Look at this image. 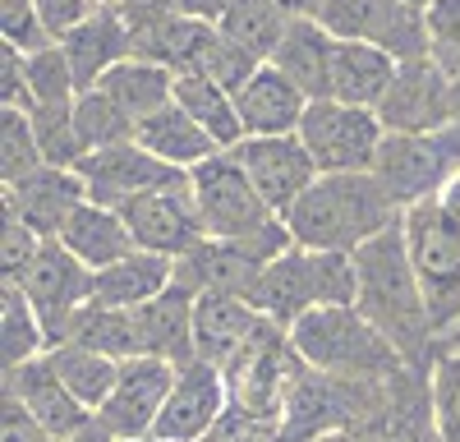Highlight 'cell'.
<instances>
[{
	"label": "cell",
	"instance_id": "cell-25",
	"mask_svg": "<svg viewBox=\"0 0 460 442\" xmlns=\"http://www.w3.org/2000/svg\"><path fill=\"white\" fill-rule=\"evenodd\" d=\"M60 244H65L74 258H84L93 272L120 263V258H129V253L138 249V240H134V231H129V221L120 217V208L93 203V199L69 217V226L60 231Z\"/></svg>",
	"mask_w": 460,
	"mask_h": 442
},
{
	"label": "cell",
	"instance_id": "cell-9",
	"mask_svg": "<svg viewBox=\"0 0 460 442\" xmlns=\"http://www.w3.org/2000/svg\"><path fill=\"white\" fill-rule=\"evenodd\" d=\"M318 23L341 42H373L396 60L429 56L424 10L405 5V0H323Z\"/></svg>",
	"mask_w": 460,
	"mask_h": 442
},
{
	"label": "cell",
	"instance_id": "cell-27",
	"mask_svg": "<svg viewBox=\"0 0 460 442\" xmlns=\"http://www.w3.org/2000/svg\"><path fill=\"white\" fill-rule=\"evenodd\" d=\"M171 281H175V258L152 253V249H134L129 258H120V263L97 272L93 300L111 305V309H138L147 300H157Z\"/></svg>",
	"mask_w": 460,
	"mask_h": 442
},
{
	"label": "cell",
	"instance_id": "cell-4",
	"mask_svg": "<svg viewBox=\"0 0 460 442\" xmlns=\"http://www.w3.org/2000/svg\"><path fill=\"white\" fill-rule=\"evenodd\" d=\"M189 184H194V203L208 221V235L249 240L272 258L295 244L286 217L267 208V199L253 190V180L244 175L240 157L230 153V147L212 153L208 162H199L194 171H189Z\"/></svg>",
	"mask_w": 460,
	"mask_h": 442
},
{
	"label": "cell",
	"instance_id": "cell-16",
	"mask_svg": "<svg viewBox=\"0 0 460 442\" xmlns=\"http://www.w3.org/2000/svg\"><path fill=\"white\" fill-rule=\"evenodd\" d=\"M230 411V378L212 359H184L175 368V383L171 396L162 405V420H157V438L166 442H199L221 415Z\"/></svg>",
	"mask_w": 460,
	"mask_h": 442
},
{
	"label": "cell",
	"instance_id": "cell-17",
	"mask_svg": "<svg viewBox=\"0 0 460 442\" xmlns=\"http://www.w3.org/2000/svg\"><path fill=\"white\" fill-rule=\"evenodd\" d=\"M88 203V184L74 166H37L32 175L5 184V212L23 217L42 240H60L69 217Z\"/></svg>",
	"mask_w": 460,
	"mask_h": 442
},
{
	"label": "cell",
	"instance_id": "cell-33",
	"mask_svg": "<svg viewBox=\"0 0 460 442\" xmlns=\"http://www.w3.org/2000/svg\"><path fill=\"white\" fill-rule=\"evenodd\" d=\"M217 28L230 42H240L249 56L272 60V51L281 47V37L290 28V14L281 10V0H230Z\"/></svg>",
	"mask_w": 460,
	"mask_h": 442
},
{
	"label": "cell",
	"instance_id": "cell-8",
	"mask_svg": "<svg viewBox=\"0 0 460 442\" xmlns=\"http://www.w3.org/2000/svg\"><path fill=\"white\" fill-rule=\"evenodd\" d=\"M377 120L387 134H433L460 120V84L433 60H401L387 97L377 102Z\"/></svg>",
	"mask_w": 460,
	"mask_h": 442
},
{
	"label": "cell",
	"instance_id": "cell-10",
	"mask_svg": "<svg viewBox=\"0 0 460 442\" xmlns=\"http://www.w3.org/2000/svg\"><path fill=\"white\" fill-rule=\"evenodd\" d=\"M14 281L23 286V295L32 300L37 318H42V327H47V341L56 346V341H65L69 318L93 300L97 272L84 263V258H74L60 240H47L42 253H37ZM51 346H47V350H51Z\"/></svg>",
	"mask_w": 460,
	"mask_h": 442
},
{
	"label": "cell",
	"instance_id": "cell-23",
	"mask_svg": "<svg viewBox=\"0 0 460 442\" xmlns=\"http://www.w3.org/2000/svg\"><path fill=\"white\" fill-rule=\"evenodd\" d=\"M194 305H199V295L180 281H171L157 300L138 305L134 323H138L143 355H162L171 364L194 359Z\"/></svg>",
	"mask_w": 460,
	"mask_h": 442
},
{
	"label": "cell",
	"instance_id": "cell-29",
	"mask_svg": "<svg viewBox=\"0 0 460 442\" xmlns=\"http://www.w3.org/2000/svg\"><path fill=\"white\" fill-rule=\"evenodd\" d=\"M97 88H106L115 97V106H120L125 116L138 125V120L152 116V110H162V106L175 102V74L166 65H157V60L129 56V60L115 65Z\"/></svg>",
	"mask_w": 460,
	"mask_h": 442
},
{
	"label": "cell",
	"instance_id": "cell-35",
	"mask_svg": "<svg viewBox=\"0 0 460 442\" xmlns=\"http://www.w3.org/2000/svg\"><path fill=\"white\" fill-rule=\"evenodd\" d=\"M74 129H79L84 153H97V147H115V143H129L134 138V120L125 116L115 97L106 88H88L74 97Z\"/></svg>",
	"mask_w": 460,
	"mask_h": 442
},
{
	"label": "cell",
	"instance_id": "cell-13",
	"mask_svg": "<svg viewBox=\"0 0 460 442\" xmlns=\"http://www.w3.org/2000/svg\"><path fill=\"white\" fill-rule=\"evenodd\" d=\"M230 153L240 157L244 175L253 180V190L267 199L272 212H290L304 194H309V184L323 175L314 153L304 147L299 134H262V138H244L235 143Z\"/></svg>",
	"mask_w": 460,
	"mask_h": 442
},
{
	"label": "cell",
	"instance_id": "cell-19",
	"mask_svg": "<svg viewBox=\"0 0 460 442\" xmlns=\"http://www.w3.org/2000/svg\"><path fill=\"white\" fill-rule=\"evenodd\" d=\"M60 47L69 56V69H74V84H79V93L97 88L106 74L134 56V32H129V19L120 14V5L115 0H106V5H97L74 32L60 37Z\"/></svg>",
	"mask_w": 460,
	"mask_h": 442
},
{
	"label": "cell",
	"instance_id": "cell-11",
	"mask_svg": "<svg viewBox=\"0 0 460 442\" xmlns=\"http://www.w3.org/2000/svg\"><path fill=\"white\" fill-rule=\"evenodd\" d=\"M272 332H277V323H267L244 295L208 290L194 305V355L212 359L221 374H235Z\"/></svg>",
	"mask_w": 460,
	"mask_h": 442
},
{
	"label": "cell",
	"instance_id": "cell-31",
	"mask_svg": "<svg viewBox=\"0 0 460 442\" xmlns=\"http://www.w3.org/2000/svg\"><path fill=\"white\" fill-rule=\"evenodd\" d=\"M65 341H79V346H88V350H102V355L120 359V364L134 359V355H143L134 309H111V305H97V300H88L79 314L69 318ZM56 346H60V341H56Z\"/></svg>",
	"mask_w": 460,
	"mask_h": 442
},
{
	"label": "cell",
	"instance_id": "cell-45",
	"mask_svg": "<svg viewBox=\"0 0 460 442\" xmlns=\"http://www.w3.org/2000/svg\"><path fill=\"white\" fill-rule=\"evenodd\" d=\"M0 442H60V438L37 420L23 401L5 396L0 401Z\"/></svg>",
	"mask_w": 460,
	"mask_h": 442
},
{
	"label": "cell",
	"instance_id": "cell-7",
	"mask_svg": "<svg viewBox=\"0 0 460 442\" xmlns=\"http://www.w3.org/2000/svg\"><path fill=\"white\" fill-rule=\"evenodd\" d=\"M299 138L314 153L323 175H345V171H373L377 147L387 138V125L377 120L373 106H350L336 97L309 102L299 120Z\"/></svg>",
	"mask_w": 460,
	"mask_h": 442
},
{
	"label": "cell",
	"instance_id": "cell-20",
	"mask_svg": "<svg viewBox=\"0 0 460 442\" xmlns=\"http://www.w3.org/2000/svg\"><path fill=\"white\" fill-rule=\"evenodd\" d=\"M244 300L277 327H295L309 309H318V290H314V258L309 249L290 244L286 253H277L272 263L258 272V281L249 286Z\"/></svg>",
	"mask_w": 460,
	"mask_h": 442
},
{
	"label": "cell",
	"instance_id": "cell-15",
	"mask_svg": "<svg viewBox=\"0 0 460 442\" xmlns=\"http://www.w3.org/2000/svg\"><path fill=\"white\" fill-rule=\"evenodd\" d=\"M175 368L180 364H171L162 355H134V359H125L111 396L97 405V420L115 438H143V433H152L157 420H162L166 396H171Z\"/></svg>",
	"mask_w": 460,
	"mask_h": 442
},
{
	"label": "cell",
	"instance_id": "cell-40",
	"mask_svg": "<svg viewBox=\"0 0 460 442\" xmlns=\"http://www.w3.org/2000/svg\"><path fill=\"white\" fill-rule=\"evenodd\" d=\"M258 56H249L240 42H230V37L221 32V28H212V37H208V47H203V60H199V69L194 74H208V79H217L221 88H230V93H240L253 74H258Z\"/></svg>",
	"mask_w": 460,
	"mask_h": 442
},
{
	"label": "cell",
	"instance_id": "cell-6",
	"mask_svg": "<svg viewBox=\"0 0 460 442\" xmlns=\"http://www.w3.org/2000/svg\"><path fill=\"white\" fill-rule=\"evenodd\" d=\"M456 171H460V120L433 134H387L373 162V175L387 184V194L401 208L447 194Z\"/></svg>",
	"mask_w": 460,
	"mask_h": 442
},
{
	"label": "cell",
	"instance_id": "cell-41",
	"mask_svg": "<svg viewBox=\"0 0 460 442\" xmlns=\"http://www.w3.org/2000/svg\"><path fill=\"white\" fill-rule=\"evenodd\" d=\"M314 258V290L318 305H355L359 300V263L341 249H309Z\"/></svg>",
	"mask_w": 460,
	"mask_h": 442
},
{
	"label": "cell",
	"instance_id": "cell-12",
	"mask_svg": "<svg viewBox=\"0 0 460 442\" xmlns=\"http://www.w3.org/2000/svg\"><path fill=\"white\" fill-rule=\"evenodd\" d=\"M120 208V217L129 221V231L138 240V249H152V253H166V258H180L189 253L199 240H208V221L194 203V184H166V190H147V194H134Z\"/></svg>",
	"mask_w": 460,
	"mask_h": 442
},
{
	"label": "cell",
	"instance_id": "cell-14",
	"mask_svg": "<svg viewBox=\"0 0 460 442\" xmlns=\"http://www.w3.org/2000/svg\"><path fill=\"white\" fill-rule=\"evenodd\" d=\"M88 184V199L93 203H125L134 194L147 190H166V184H189V171L162 162L152 147H143L138 138L129 143H115V147H97V153H84L79 166H74Z\"/></svg>",
	"mask_w": 460,
	"mask_h": 442
},
{
	"label": "cell",
	"instance_id": "cell-46",
	"mask_svg": "<svg viewBox=\"0 0 460 442\" xmlns=\"http://www.w3.org/2000/svg\"><path fill=\"white\" fill-rule=\"evenodd\" d=\"M0 106H32L28 93V51L0 42Z\"/></svg>",
	"mask_w": 460,
	"mask_h": 442
},
{
	"label": "cell",
	"instance_id": "cell-18",
	"mask_svg": "<svg viewBox=\"0 0 460 442\" xmlns=\"http://www.w3.org/2000/svg\"><path fill=\"white\" fill-rule=\"evenodd\" d=\"M272 263V253H262L249 240H226V235H208L189 253L175 258V281L189 286L194 295L221 290V295H249V286L258 281V272Z\"/></svg>",
	"mask_w": 460,
	"mask_h": 442
},
{
	"label": "cell",
	"instance_id": "cell-21",
	"mask_svg": "<svg viewBox=\"0 0 460 442\" xmlns=\"http://www.w3.org/2000/svg\"><path fill=\"white\" fill-rule=\"evenodd\" d=\"M5 396L23 401L28 411L42 420L60 442H65L69 433H79V429L93 420V411L65 387V378L56 374V364H51L47 355H37V359L10 368V374H5Z\"/></svg>",
	"mask_w": 460,
	"mask_h": 442
},
{
	"label": "cell",
	"instance_id": "cell-50",
	"mask_svg": "<svg viewBox=\"0 0 460 442\" xmlns=\"http://www.w3.org/2000/svg\"><path fill=\"white\" fill-rule=\"evenodd\" d=\"M65 442H120V438H115V433H111V429H106V424H102V420L93 415V420H88V424H84L79 433H69Z\"/></svg>",
	"mask_w": 460,
	"mask_h": 442
},
{
	"label": "cell",
	"instance_id": "cell-34",
	"mask_svg": "<svg viewBox=\"0 0 460 442\" xmlns=\"http://www.w3.org/2000/svg\"><path fill=\"white\" fill-rule=\"evenodd\" d=\"M47 359L56 364V374L65 378V387L79 396L93 415H97V405L111 396L115 378H120V359H111V355H102V350H88V346H79V341L51 346Z\"/></svg>",
	"mask_w": 460,
	"mask_h": 442
},
{
	"label": "cell",
	"instance_id": "cell-47",
	"mask_svg": "<svg viewBox=\"0 0 460 442\" xmlns=\"http://www.w3.org/2000/svg\"><path fill=\"white\" fill-rule=\"evenodd\" d=\"M97 5H106V0H37V19H42L51 42H60V37L79 28Z\"/></svg>",
	"mask_w": 460,
	"mask_h": 442
},
{
	"label": "cell",
	"instance_id": "cell-24",
	"mask_svg": "<svg viewBox=\"0 0 460 442\" xmlns=\"http://www.w3.org/2000/svg\"><path fill=\"white\" fill-rule=\"evenodd\" d=\"M332 51H336V37L318 19H290L281 47L272 51L267 65H277L304 97L318 102V97H332Z\"/></svg>",
	"mask_w": 460,
	"mask_h": 442
},
{
	"label": "cell",
	"instance_id": "cell-26",
	"mask_svg": "<svg viewBox=\"0 0 460 442\" xmlns=\"http://www.w3.org/2000/svg\"><path fill=\"white\" fill-rule=\"evenodd\" d=\"M396 69H401V60L392 51H382L373 42H341V37H336V51H332V97L377 110V102L387 97V88L396 79Z\"/></svg>",
	"mask_w": 460,
	"mask_h": 442
},
{
	"label": "cell",
	"instance_id": "cell-2",
	"mask_svg": "<svg viewBox=\"0 0 460 442\" xmlns=\"http://www.w3.org/2000/svg\"><path fill=\"white\" fill-rule=\"evenodd\" d=\"M401 217L405 208L387 194V184L373 171H345V175H318L309 194L286 212V226L299 249L355 253L373 235L396 226Z\"/></svg>",
	"mask_w": 460,
	"mask_h": 442
},
{
	"label": "cell",
	"instance_id": "cell-38",
	"mask_svg": "<svg viewBox=\"0 0 460 442\" xmlns=\"http://www.w3.org/2000/svg\"><path fill=\"white\" fill-rule=\"evenodd\" d=\"M28 93H32V106H60L79 97V84H74V69L60 42L28 51Z\"/></svg>",
	"mask_w": 460,
	"mask_h": 442
},
{
	"label": "cell",
	"instance_id": "cell-42",
	"mask_svg": "<svg viewBox=\"0 0 460 442\" xmlns=\"http://www.w3.org/2000/svg\"><path fill=\"white\" fill-rule=\"evenodd\" d=\"M429 23V56L460 84V0H433L424 10Z\"/></svg>",
	"mask_w": 460,
	"mask_h": 442
},
{
	"label": "cell",
	"instance_id": "cell-22",
	"mask_svg": "<svg viewBox=\"0 0 460 442\" xmlns=\"http://www.w3.org/2000/svg\"><path fill=\"white\" fill-rule=\"evenodd\" d=\"M240 120H244V138H262V134H299V120L309 110L304 97L277 65H258V74L235 93Z\"/></svg>",
	"mask_w": 460,
	"mask_h": 442
},
{
	"label": "cell",
	"instance_id": "cell-28",
	"mask_svg": "<svg viewBox=\"0 0 460 442\" xmlns=\"http://www.w3.org/2000/svg\"><path fill=\"white\" fill-rule=\"evenodd\" d=\"M134 138H138L143 147H152L162 162L180 166V171H194L199 162H208L212 153H221L217 138H212L194 116H189L180 102H171V106H162V110H152L147 120H138Z\"/></svg>",
	"mask_w": 460,
	"mask_h": 442
},
{
	"label": "cell",
	"instance_id": "cell-49",
	"mask_svg": "<svg viewBox=\"0 0 460 442\" xmlns=\"http://www.w3.org/2000/svg\"><path fill=\"white\" fill-rule=\"evenodd\" d=\"M226 5H230V0H180V14L203 19V23H221Z\"/></svg>",
	"mask_w": 460,
	"mask_h": 442
},
{
	"label": "cell",
	"instance_id": "cell-52",
	"mask_svg": "<svg viewBox=\"0 0 460 442\" xmlns=\"http://www.w3.org/2000/svg\"><path fill=\"white\" fill-rule=\"evenodd\" d=\"M120 442H166V438H157V433H143V438H120Z\"/></svg>",
	"mask_w": 460,
	"mask_h": 442
},
{
	"label": "cell",
	"instance_id": "cell-37",
	"mask_svg": "<svg viewBox=\"0 0 460 442\" xmlns=\"http://www.w3.org/2000/svg\"><path fill=\"white\" fill-rule=\"evenodd\" d=\"M28 116H32V134H37V147H42L47 166H79L84 143H79V129H74V102L28 106Z\"/></svg>",
	"mask_w": 460,
	"mask_h": 442
},
{
	"label": "cell",
	"instance_id": "cell-44",
	"mask_svg": "<svg viewBox=\"0 0 460 442\" xmlns=\"http://www.w3.org/2000/svg\"><path fill=\"white\" fill-rule=\"evenodd\" d=\"M199 442H281V424L277 420H262L253 411H240V405H230V411Z\"/></svg>",
	"mask_w": 460,
	"mask_h": 442
},
{
	"label": "cell",
	"instance_id": "cell-43",
	"mask_svg": "<svg viewBox=\"0 0 460 442\" xmlns=\"http://www.w3.org/2000/svg\"><path fill=\"white\" fill-rule=\"evenodd\" d=\"M42 235H37L23 217L5 212V226H0V281H14L37 253H42Z\"/></svg>",
	"mask_w": 460,
	"mask_h": 442
},
{
	"label": "cell",
	"instance_id": "cell-1",
	"mask_svg": "<svg viewBox=\"0 0 460 442\" xmlns=\"http://www.w3.org/2000/svg\"><path fill=\"white\" fill-rule=\"evenodd\" d=\"M355 263H359L355 309L414 368H433L429 359H438V327H433V314H429V300H424V286H419V272L410 263L401 221L387 226L382 235H373L364 249H355Z\"/></svg>",
	"mask_w": 460,
	"mask_h": 442
},
{
	"label": "cell",
	"instance_id": "cell-3",
	"mask_svg": "<svg viewBox=\"0 0 460 442\" xmlns=\"http://www.w3.org/2000/svg\"><path fill=\"white\" fill-rule=\"evenodd\" d=\"M290 346L299 359L323 374L345 378H396L414 368L355 305H318L290 327Z\"/></svg>",
	"mask_w": 460,
	"mask_h": 442
},
{
	"label": "cell",
	"instance_id": "cell-53",
	"mask_svg": "<svg viewBox=\"0 0 460 442\" xmlns=\"http://www.w3.org/2000/svg\"><path fill=\"white\" fill-rule=\"evenodd\" d=\"M405 5H414V10H429V5H433V0H405Z\"/></svg>",
	"mask_w": 460,
	"mask_h": 442
},
{
	"label": "cell",
	"instance_id": "cell-39",
	"mask_svg": "<svg viewBox=\"0 0 460 442\" xmlns=\"http://www.w3.org/2000/svg\"><path fill=\"white\" fill-rule=\"evenodd\" d=\"M429 405L442 442H460V350H442L429 368Z\"/></svg>",
	"mask_w": 460,
	"mask_h": 442
},
{
	"label": "cell",
	"instance_id": "cell-32",
	"mask_svg": "<svg viewBox=\"0 0 460 442\" xmlns=\"http://www.w3.org/2000/svg\"><path fill=\"white\" fill-rule=\"evenodd\" d=\"M47 327L37 318L32 300L23 295L19 281H0V364H5V374L37 355H47Z\"/></svg>",
	"mask_w": 460,
	"mask_h": 442
},
{
	"label": "cell",
	"instance_id": "cell-5",
	"mask_svg": "<svg viewBox=\"0 0 460 442\" xmlns=\"http://www.w3.org/2000/svg\"><path fill=\"white\" fill-rule=\"evenodd\" d=\"M410 263L424 286V300L438 327V341L456 327L460 318V212L438 194V199H419L401 217Z\"/></svg>",
	"mask_w": 460,
	"mask_h": 442
},
{
	"label": "cell",
	"instance_id": "cell-51",
	"mask_svg": "<svg viewBox=\"0 0 460 442\" xmlns=\"http://www.w3.org/2000/svg\"><path fill=\"white\" fill-rule=\"evenodd\" d=\"M281 10H286L290 19H318L323 0H281Z\"/></svg>",
	"mask_w": 460,
	"mask_h": 442
},
{
	"label": "cell",
	"instance_id": "cell-48",
	"mask_svg": "<svg viewBox=\"0 0 460 442\" xmlns=\"http://www.w3.org/2000/svg\"><path fill=\"white\" fill-rule=\"evenodd\" d=\"M120 5V14L129 23H147V19H162V14H175L180 0H115Z\"/></svg>",
	"mask_w": 460,
	"mask_h": 442
},
{
	"label": "cell",
	"instance_id": "cell-36",
	"mask_svg": "<svg viewBox=\"0 0 460 442\" xmlns=\"http://www.w3.org/2000/svg\"><path fill=\"white\" fill-rule=\"evenodd\" d=\"M37 166H47V162H42V147H37L28 106H0V180L14 184L32 175Z\"/></svg>",
	"mask_w": 460,
	"mask_h": 442
},
{
	"label": "cell",
	"instance_id": "cell-30",
	"mask_svg": "<svg viewBox=\"0 0 460 442\" xmlns=\"http://www.w3.org/2000/svg\"><path fill=\"white\" fill-rule=\"evenodd\" d=\"M175 102L217 138V147L244 143V120H240L235 93L208 79V74H175Z\"/></svg>",
	"mask_w": 460,
	"mask_h": 442
}]
</instances>
